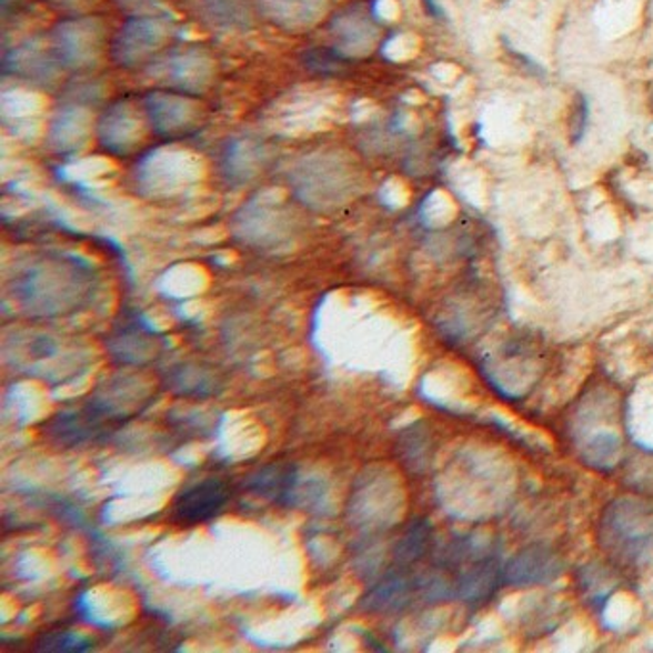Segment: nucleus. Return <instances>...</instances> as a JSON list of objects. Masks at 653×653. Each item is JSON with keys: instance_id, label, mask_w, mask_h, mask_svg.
<instances>
[{"instance_id": "f257e3e1", "label": "nucleus", "mask_w": 653, "mask_h": 653, "mask_svg": "<svg viewBox=\"0 0 653 653\" xmlns=\"http://www.w3.org/2000/svg\"><path fill=\"white\" fill-rule=\"evenodd\" d=\"M91 264L73 255L50 253L21 269L12 280L18 305L36 317H57L83 305L94 290Z\"/></svg>"}, {"instance_id": "f03ea898", "label": "nucleus", "mask_w": 653, "mask_h": 653, "mask_svg": "<svg viewBox=\"0 0 653 653\" xmlns=\"http://www.w3.org/2000/svg\"><path fill=\"white\" fill-rule=\"evenodd\" d=\"M290 184L299 200L311 208H338L361 190V165L345 152H314L295 165Z\"/></svg>"}, {"instance_id": "7ed1b4c3", "label": "nucleus", "mask_w": 653, "mask_h": 653, "mask_svg": "<svg viewBox=\"0 0 653 653\" xmlns=\"http://www.w3.org/2000/svg\"><path fill=\"white\" fill-rule=\"evenodd\" d=\"M129 416L118 411L106 399L92 396L91 401L58 412L44 424V435L57 445H94L112 435L119 425L125 424Z\"/></svg>"}, {"instance_id": "20e7f679", "label": "nucleus", "mask_w": 653, "mask_h": 653, "mask_svg": "<svg viewBox=\"0 0 653 653\" xmlns=\"http://www.w3.org/2000/svg\"><path fill=\"white\" fill-rule=\"evenodd\" d=\"M602 541L613 556L625 562L647 560L653 554V506L625 501L610 506Z\"/></svg>"}, {"instance_id": "39448f33", "label": "nucleus", "mask_w": 653, "mask_h": 653, "mask_svg": "<svg viewBox=\"0 0 653 653\" xmlns=\"http://www.w3.org/2000/svg\"><path fill=\"white\" fill-rule=\"evenodd\" d=\"M173 36L169 16H134L113 39L112 57L123 68H134L158 57Z\"/></svg>"}, {"instance_id": "423d86ee", "label": "nucleus", "mask_w": 653, "mask_h": 653, "mask_svg": "<svg viewBox=\"0 0 653 653\" xmlns=\"http://www.w3.org/2000/svg\"><path fill=\"white\" fill-rule=\"evenodd\" d=\"M200 179V158L190 152L160 148L148 153L137 168V187L147 194H174Z\"/></svg>"}, {"instance_id": "0eeeda50", "label": "nucleus", "mask_w": 653, "mask_h": 653, "mask_svg": "<svg viewBox=\"0 0 653 653\" xmlns=\"http://www.w3.org/2000/svg\"><path fill=\"white\" fill-rule=\"evenodd\" d=\"M104 23L97 18H76L58 23L50 42L63 70L92 68L104 50Z\"/></svg>"}, {"instance_id": "6e6552de", "label": "nucleus", "mask_w": 653, "mask_h": 653, "mask_svg": "<svg viewBox=\"0 0 653 653\" xmlns=\"http://www.w3.org/2000/svg\"><path fill=\"white\" fill-rule=\"evenodd\" d=\"M152 76L174 92L200 97L215 79V62L205 50L188 49L173 52L152 63Z\"/></svg>"}, {"instance_id": "1a4fd4ad", "label": "nucleus", "mask_w": 653, "mask_h": 653, "mask_svg": "<svg viewBox=\"0 0 653 653\" xmlns=\"http://www.w3.org/2000/svg\"><path fill=\"white\" fill-rule=\"evenodd\" d=\"M142 106L148 125L160 137L190 134L202 121L203 110L200 102L181 92H150Z\"/></svg>"}, {"instance_id": "9d476101", "label": "nucleus", "mask_w": 653, "mask_h": 653, "mask_svg": "<svg viewBox=\"0 0 653 653\" xmlns=\"http://www.w3.org/2000/svg\"><path fill=\"white\" fill-rule=\"evenodd\" d=\"M232 499V486L221 478H205L184 486L171 506L173 522L198 525L211 522L221 514Z\"/></svg>"}, {"instance_id": "9b49d317", "label": "nucleus", "mask_w": 653, "mask_h": 653, "mask_svg": "<svg viewBox=\"0 0 653 653\" xmlns=\"http://www.w3.org/2000/svg\"><path fill=\"white\" fill-rule=\"evenodd\" d=\"M147 123L148 119L140 118L139 110L131 102H118L110 106L98 121V140L106 150L129 155L144 140Z\"/></svg>"}, {"instance_id": "f8f14e48", "label": "nucleus", "mask_w": 653, "mask_h": 653, "mask_svg": "<svg viewBox=\"0 0 653 653\" xmlns=\"http://www.w3.org/2000/svg\"><path fill=\"white\" fill-rule=\"evenodd\" d=\"M4 70L36 84H54L62 76L63 66L58 60L52 42H23L4 58Z\"/></svg>"}, {"instance_id": "ddd939ff", "label": "nucleus", "mask_w": 653, "mask_h": 653, "mask_svg": "<svg viewBox=\"0 0 653 653\" xmlns=\"http://www.w3.org/2000/svg\"><path fill=\"white\" fill-rule=\"evenodd\" d=\"M271 161L269 147L258 139L240 137L230 140L221 155V173L232 187H243L255 181Z\"/></svg>"}, {"instance_id": "4468645a", "label": "nucleus", "mask_w": 653, "mask_h": 653, "mask_svg": "<svg viewBox=\"0 0 653 653\" xmlns=\"http://www.w3.org/2000/svg\"><path fill=\"white\" fill-rule=\"evenodd\" d=\"M332 36H334L335 50L341 57H362V54H369L374 47L378 28L369 12H364L359 7L349 8L332 23Z\"/></svg>"}, {"instance_id": "2eb2a0df", "label": "nucleus", "mask_w": 653, "mask_h": 653, "mask_svg": "<svg viewBox=\"0 0 653 653\" xmlns=\"http://www.w3.org/2000/svg\"><path fill=\"white\" fill-rule=\"evenodd\" d=\"M91 129L92 115L87 106L66 102L50 123V147L60 153L79 152L91 139Z\"/></svg>"}, {"instance_id": "dca6fc26", "label": "nucleus", "mask_w": 653, "mask_h": 653, "mask_svg": "<svg viewBox=\"0 0 653 653\" xmlns=\"http://www.w3.org/2000/svg\"><path fill=\"white\" fill-rule=\"evenodd\" d=\"M330 0H259V10L267 20L288 31H303L319 23L326 14Z\"/></svg>"}, {"instance_id": "f3484780", "label": "nucleus", "mask_w": 653, "mask_h": 653, "mask_svg": "<svg viewBox=\"0 0 653 653\" xmlns=\"http://www.w3.org/2000/svg\"><path fill=\"white\" fill-rule=\"evenodd\" d=\"M298 483V470L292 464H271L250 475L243 486L250 493L274 504H292L293 489Z\"/></svg>"}, {"instance_id": "a211bd4d", "label": "nucleus", "mask_w": 653, "mask_h": 653, "mask_svg": "<svg viewBox=\"0 0 653 653\" xmlns=\"http://www.w3.org/2000/svg\"><path fill=\"white\" fill-rule=\"evenodd\" d=\"M560 573V562L546 549H529L504 567L506 583H546Z\"/></svg>"}, {"instance_id": "6ab92c4d", "label": "nucleus", "mask_w": 653, "mask_h": 653, "mask_svg": "<svg viewBox=\"0 0 653 653\" xmlns=\"http://www.w3.org/2000/svg\"><path fill=\"white\" fill-rule=\"evenodd\" d=\"M198 14L209 28L219 31L248 29L253 23L250 0H198Z\"/></svg>"}, {"instance_id": "aec40b11", "label": "nucleus", "mask_w": 653, "mask_h": 653, "mask_svg": "<svg viewBox=\"0 0 653 653\" xmlns=\"http://www.w3.org/2000/svg\"><path fill=\"white\" fill-rule=\"evenodd\" d=\"M113 353L119 361L123 362H142L148 356L158 353V340L153 338L152 332H147L144 328H134L119 332L112 340Z\"/></svg>"}, {"instance_id": "412c9836", "label": "nucleus", "mask_w": 653, "mask_h": 653, "mask_svg": "<svg viewBox=\"0 0 653 653\" xmlns=\"http://www.w3.org/2000/svg\"><path fill=\"white\" fill-rule=\"evenodd\" d=\"M102 98H104V87L94 77L73 79L63 91V102H70V104H98Z\"/></svg>"}, {"instance_id": "4be33fe9", "label": "nucleus", "mask_w": 653, "mask_h": 653, "mask_svg": "<svg viewBox=\"0 0 653 653\" xmlns=\"http://www.w3.org/2000/svg\"><path fill=\"white\" fill-rule=\"evenodd\" d=\"M343 60L338 50H309L307 52V66L311 70L328 73V71H340L343 68Z\"/></svg>"}, {"instance_id": "5701e85b", "label": "nucleus", "mask_w": 653, "mask_h": 653, "mask_svg": "<svg viewBox=\"0 0 653 653\" xmlns=\"http://www.w3.org/2000/svg\"><path fill=\"white\" fill-rule=\"evenodd\" d=\"M589 113H591V106L586 102V98L579 97L573 115H571V142L577 144L581 142L589 125Z\"/></svg>"}, {"instance_id": "b1692460", "label": "nucleus", "mask_w": 653, "mask_h": 653, "mask_svg": "<svg viewBox=\"0 0 653 653\" xmlns=\"http://www.w3.org/2000/svg\"><path fill=\"white\" fill-rule=\"evenodd\" d=\"M121 10H127L131 14L147 16L153 14V10L160 7L161 0H115Z\"/></svg>"}, {"instance_id": "393cba45", "label": "nucleus", "mask_w": 653, "mask_h": 653, "mask_svg": "<svg viewBox=\"0 0 653 653\" xmlns=\"http://www.w3.org/2000/svg\"><path fill=\"white\" fill-rule=\"evenodd\" d=\"M52 4H57L58 8H66V10H77L81 12L84 8L92 7L97 0H50Z\"/></svg>"}]
</instances>
